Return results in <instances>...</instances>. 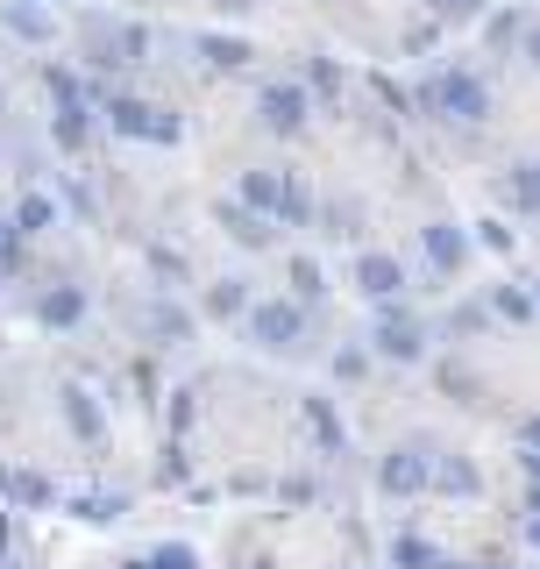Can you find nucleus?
Segmentation results:
<instances>
[{"label": "nucleus", "mask_w": 540, "mask_h": 569, "mask_svg": "<svg viewBox=\"0 0 540 569\" xmlns=\"http://www.w3.org/2000/svg\"><path fill=\"white\" fill-rule=\"evenodd\" d=\"M420 107L441 114V121H456V129H477V121H491V86H483L470 64H434L420 79Z\"/></svg>", "instance_id": "nucleus-1"}, {"label": "nucleus", "mask_w": 540, "mask_h": 569, "mask_svg": "<svg viewBox=\"0 0 540 569\" xmlns=\"http://www.w3.org/2000/svg\"><path fill=\"white\" fill-rule=\"evenodd\" d=\"M236 200H242V207H257L263 221H292V228L306 221V213H313V200L299 192V178H292V171H278V164H257V171H242Z\"/></svg>", "instance_id": "nucleus-2"}, {"label": "nucleus", "mask_w": 540, "mask_h": 569, "mask_svg": "<svg viewBox=\"0 0 540 569\" xmlns=\"http://www.w3.org/2000/svg\"><path fill=\"white\" fill-rule=\"evenodd\" d=\"M107 129H114L121 142H186V121L171 114V107H150V100H136V93H114L107 100Z\"/></svg>", "instance_id": "nucleus-3"}, {"label": "nucleus", "mask_w": 540, "mask_h": 569, "mask_svg": "<svg viewBox=\"0 0 540 569\" xmlns=\"http://www.w3.org/2000/svg\"><path fill=\"white\" fill-rule=\"evenodd\" d=\"M242 328H249L257 349L284 356V349H299V335H306V307H299V299H249Z\"/></svg>", "instance_id": "nucleus-4"}, {"label": "nucleus", "mask_w": 540, "mask_h": 569, "mask_svg": "<svg viewBox=\"0 0 540 569\" xmlns=\"http://www.w3.org/2000/svg\"><path fill=\"white\" fill-rule=\"evenodd\" d=\"M370 342H377V356H391V363H420L427 356V320L391 299V307H377V320H370Z\"/></svg>", "instance_id": "nucleus-5"}, {"label": "nucleus", "mask_w": 540, "mask_h": 569, "mask_svg": "<svg viewBox=\"0 0 540 569\" xmlns=\"http://www.w3.org/2000/svg\"><path fill=\"white\" fill-rule=\"evenodd\" d=\"M257 121L270 136H306V121H313V93H306L299 79H270L257 93Z\"/></svg>", "instance_id": "nucleus-6"}, {"label": "nucleus", "mask_w": 540, "mask_h": 569, "mask_svg": "<svg viewBox=\"0 0 540 569\" xmlns=\"http://www.w3.org/2000/svg\"><path fill=\"white\" fill-rule=\"evenodd\" d=\"M427 477H434V449H420V441H399V449L377 462V491L384 498H420Z\"/></svg>", "instance_id": "nucleus-7"}, {"label": "nucleus", "mask_w": 540, "mask_h": 569, "mask_svg": "<svg viewBox=\"0 0 540 569\" xmlns=\"http://www.w3.org/2000/svg\"><path fill=\"white\" fill-rule=\"evenodd\" d=\"M356 292H363L370 307H391V299L406 292V263L384 257V249H363V257H356Z\"/></svg>", "instance_id": "nucleus-8"}, {"label": "nucleus", "mask_w": 540, "mask_h": 569, "mask_svg": "<svg viewBox=\"0 0 540 569\" xmlns=\"http://www.w3.org/2000/svg\"><path fill=\"white\" fill-rule=\"evenodd\" d=\"M420 249H427V271H434V278H456L462 263H470V236H462L456 221H427Z\"/></svg>", "instance_id": "nucleus-9"}, {"label": "nucleus", "mask_w": 540, "mask_h": 569, "mask_svg": "<svg viewBox=\"0 0 540 569\" xmlns=\"http://www.w3.org/2000/svg\"><path fill=\"white\" fill-rule=\"evenodd\" d=\"M213 221L228 228V242H236V249H270V242H278V228H270L257 207H242V200H221V207H213Z\"/></svg>", "instance_id": "nucleus-10"}, {"label": "nucleus", "mask_w": 540, "mask_h": 569, "mask_svg": "<svg viewBox=\"0 0 540 569\" xmlns=\"http://www.w3.org/2000/svg\"><path fill=\"white\" fill-rule=\"evenodd\" d=\"M36 320H43L50 335L79 328L86 320V284H43V292H36Z\"/></svg>", "instance_id": "nucleus-11"}, {"label": "nucleus", "mask_w": 540, "mask_h": 569, "mask_svg": "<svg viewBox=\"0 0 540 569\" xmlns=\"http://www.w3.org/2000/svg\"><path fill=\"white\" fill-rule=\"evenodd\" d=\"M299 420H306V435L320 441V456H349V427H341L334 399H320V391H313V399L299 406Z\"/></svg>", "instance_id": "nucleus-12"}, {"label": "nucleus", "mask_w": 540, "mask_h": 569, "mask_svg": "<svg viewBox=\"0 0 540 569\" xmlns=\"http://www.w3.org/2000/svg\"><path fill=\"white\" fill-rule=\"evenodd\" d=\"M64 420H71V435H79L86 449H107V413H100V399L86 385H64Z\"/></svg>", "instance_id": "nucleus-13"}, {"label": "nucleus", "mask_w": 540, "mask_h": 569, "mask_svg": "<svg viewBox=\"0 0 540 569\" xmlns=\"http://www.w3.org/2000/svg\"><path fill=\"white\" fill-rule=\"evenodd\" d=\"M0 498H14V506L43 512V506H58V485H50L43 470H14V462H0Z\"/></svg>", "instance_id": "nucleus-14"}, {"label": "nucleus", "mask_w": 540, "mask_h": 569, "mask_svg": "<svg viewBox=\"0 0 540 569\" xmlns=\"http://www.w3.org/2000/svg\"><path fill=\"white\" fill-rule=\"evenodd\" d=\"M427 491H441V498H477L483 477H477L470 456H434V477H427Z\"/></svg>", "instance_id": "nucleus-15"}, {"label": "nucleus", "mask_w": 540, "mask_h": 569, "mask_svg": "<svg viewBox=\"0 0 540 569\" xmlns=\"http://www.w3.org/2000/svg\"><path fill=\"white\" fill-rule=\"evenodd\" d=\"M0 22L22 36V43H50V36H58V14H50L43 0H8V8H0Z\"/></svg>", "instance_id": "nucleus-16"}, {"label": "nucleus", "mask_w": 540, "mask_h": 569, "mask_svg": "<svg viewBox=\"0 0 540 569\" xmlns=\"http://www.w3.org/2000/svg\"><path fill=\"white\" fill-rule=\"evenodd\" d=\"M192 50H200V58H207L213 71H242L249 58H257V43H242V36H221V29H207Z\"/></svg>", "instance_id": "nucleus-17"}, {"label": "nucleus", "mask_w": 540, "mask_h": 569, "mask_svg": "<svg viewBox=\"0 0 540 569\" xmlns=\"http://www.w3.org/2000/svg\"><path fill=\"white\" fill-rule=\"evenodd\" d=\"M86 136H93V100H86V107H58V121H50V142H58L64 157H79Z\"/></svg>", "instance_id": "nucleus-18"}, {"label": "nucleus", "mask_w": 540, "mask_h": 569, "mask_svg": "<svg viewBox=\"0 0 540 569\" xmlns=\"http://www.w3.org/2000/svg\"><path fill=\"white\" fill-rule=\"evenodd\" d=\"M299 86L313 93V107H334L349 79H341V64H334V58H306V64H299Z\"/></svg>", "instance_id": "nucleus-19"}, {"label": "nucleus", "mask_w": 540, "mask_h": 569, "mask_svg": "<svg viewBox=\"0 0 540 569\" xmlns=\"http://www.w3.org/2000/svg\"><path fill=\"white\" fill-rule=\"evenodd\" d=\"M121 512H129L121 491H79V498H71V520H86V527H114Z\"/></svg>", "instance_id": "nucleus-20"}, {"label": "nucleus", "mask_w": 540, "mask_h": 569, "mask_svg": "<svg viewBox=\"0 0 540 569\" xmlns=\"http://www.w3.org/2000/svg\"><path fill=\"white\" fill-rule=\"evenodd\" d=\"M58 221V207H50V192H22L8 213V236H43V228Z\"/></svg>", "instance_id": "nucleus-21"}, {"label": "nucleus", "mask_w": 540, "mask_h": 569, "mask_svg": "<svg viewBox=\"0 0 540 569\" xmlns=\"http://www.w3.org/2000/svg\"><path fill=\"white\" fill-rule=\"evenodd\" d=\"M207 313H213V320H242V313H249V284H242V278H213V284H207Z\"/></svg>", "instance_id": "nucleus-22"}, {"label": "nucleus", "mask_w": 540, "mask_h": 569, "mask_svg": "<svg viewBox=\"0 0 540 569\" xmlns=\"http://www.w3.org/2000/svg\"><path fill=\"white\" fill-rule=\"evenodd\" d=\"M483 307H491L498 320H533V313H540V299L527 292V284H491V299H483Z\"/></svg>", "instance_id": "nucleus-23"}, {"label": "nucleus", "mask_w": 540, "mask_h": 569, "mask_svg": "<svg viewBox=\"0 0 540 569\" xmlns=\"http://www.w3.org/2000/svg\"><path fill=\"white\" fill-rule=\"evenodd\" d=\"M391 562L399 569H441V548L427 541V533H399V541H391Z\"/></svg>", "instance_id": "nucleus-24"}, {"label": "nucleus", "mask_w": 540, "mask_h": 569, "mask_svg": "<svg viewBox=\"0 0 540 569\" xmlns=\"http://www.w3.org/2000/svg\"><path fill=\"white\" fill-rule=\"evenodd\" d=\"M506 200L519 213H540V164H512L506 171Z\"/></svg>", "instance_id": "nucleus-25"}, {"label": "nucleus", "mask_w": 540, "mask_h": 569, "mask_svg": "<svg viewBox=\"0 0 540 569\" xmlns=\"http://www.w3.org/2000/svg\"><path fill=\"white\" fill-rule=\"evenodd\" d=\"M142 328H150V335H157V342H178V335H186V328H192V320H186V313H178V307H171V299H150V313H142Z\"/></svg>", "instance_id": "nucleus-26"}, {"label": "nucleus", "mask_w": 540, "mask_h": 569, "mask_svg": "<svg viewBox=\"0 0 540 569\" xmlns=\"http://www.w3.org/2000/svg\"><path fill=\"white\" fill-rule=\"evenodd\" d=\"M320 292H328V271H320L313 257H292V299L306 307V299H320Z\"/></svg>", "instance_id": "nucleus-27"}, {"label": "nucleus", "mask_w": 540, "mask_h": 569, "mask_svg": "<svg viewBox=\"0 0 540 569\" xmlns=\"http://www.w3.org/2000/svg\"><path fill=\"white\" fill-rule=\"evenodd\" d=\"M142 562H150V569H200V556H192L186 541H164V548H150Z\"/></svg>", "instance_id": "nucleus-28"}, {"label": "nucleus", "mask_w": 540, "mask_h": 569, "mask_svg": "<svg viewBox=\"0 0 540 569\" xmlns=\"http://www.w3.org/2000/svg\"><path fill=\"white\" fill-rule=\"evenodd\" d=\"M483 320H491V307H483V299H462V307L448 313V335H477Z\"/></svg>", "instance_id": "nucleus-29"}, {"label": "nucleus", "mask_w": 540, "mask_h": 569, "mask_svg": "<svg viewBox=\"0 0 540 569\" xmlns=\"http://www.w3.org/2000/svg\"><path fill=\"white\" fill-rule=\"evenodd\" d=\"M519 29H527V14H519V8L491 14V50H512V43H519Z\"/></svg>", "instance_id": "nucleus-30"}, {"label": "nucleus", "mask_w": 540, "mask_h": 569, "mask_svg": "<svg viewBox=\"0 0 540 569\" xmlns=\"http://www.w3.org/2000/svg\"><path fill=\"white\" fill-rule=\"evenodd\" d=\"M477 242H483V249H498V257H512V249H519V236H512L506 221H477Z\"/></svg>", "instance_id": "nucleus-31"}, {"label": "nucleus", "mask_w": 540, "mask_h": 569, "mask_svg": "<svg viewBox=\"0 0 540 569\" xmlns=\"http://www.w3.org/2000/svg\"><path fill=\"white\" fill-rule=\"evenodd\" d=\"M363 370H370V356L356 349V342H349V349H334V378H341V385H356Z\"/></svg>", "instance_id": "nucleus-32"}, {"label": "nucleus", "mask_w": 540, "mask_h": 569, "mask_svg": "<svg viewBox=\"0 0 540 569\" xmlns=\"http://www.w3.org/2000/svg\"><path fill=\"white\" fill-rule=\"evenodd\" d=\"M192 399H200L192 385H178V391H171V435H186V427H192Z\"/></svg>", "instance_id": "nucleus-33"}, {"label": "nucleus", "mask_w": 540, "mask_h": 569, "mask_svg": "<svg viewBox=\"0 0 540 569\" xmlns=\"http://www.w3.org/2000/svg\"><path fill=\"white\" fill-rule=\"evenodd\" d=\"M441 385H448V399H462V406H470V370H462V363H441Z\"/></svg>", "instance_id": "nucleus-34"}, {"label": "nucleus", "mask_w": 540, "mask_h": 569, "mask_svg": "<svg viewBox=\"0 0 540 569\" xmlns=\"http://www.w3.org/2000/svg\"><path fill=\"white\" fill-rule=\"evenodd\" d=\"M150 263H157V271H164L171 284L186 278V257H178V249H164V242H150Z\"/></svg>", "instance_id": "nucleus-35"}, {"label": "nucleus", "mask_w": 540, "mask_h": 569, "mask_svg": "<svg viewBox=\"0 0 540 569\" xmlns=\"http://www.w3.org/2000/svg\"><path fill=\"white\" fill-rule=\"evenodd\" d=\"M519 58H527V64H540V14H527V29H519Z\"/></svg>", "instance_id": "nucleus-36"}, {"label": "nucleus", "mask_w": 540, "mask_h": 569, "mask_svg": "<svg viewBox=\"0 0 540 569\" xmlns=\"http://www.w3.org/2000/svg\"><path fill=\"white\" fill-rule=\"evenodd\" d=\"M434 36H441V22H412V29H406V50H412V58H420V50L434 43Z\"/></svg>", "instance_id": "nucleus-37"}, {"label": "nucleus", "mask_w": 540, "mask_h": 569, "mask_svg": "<svg viewBox=\"0 0 540 569\" xmlns=\"http://www.w3.org/2000/svg\"><path fill=\"white\" fill-rule=\"evenodd\" d=\"M427 8H434L441 22H462V14H477V0H427Z\"/></svg>", "instance_id": "nucleus-38"}, {"label": "nucleus", "mask_w": 540, "mask_h": 569, "mask_svg": "<svg viewBox=\"0 0 540 569\" xmlns=\"http://www.w3.org/2000/svg\"><path fill=\"white\" fill-rule=\"evenodd\" d=\"M527 541L540 548V485H527Z\"/></svg>", "instance_id": "nucleus-39"}, {"label": "nucleus", "mask_w": 540, "mask_h": 569, "mask_svg": "<svg viewBox=\"0 0 540 569\" xmlns=\"http://www.w3.org/2000/svg\"><path fill=\"white\" fill-rule=\"evenodd\" d=\"M519 449H527V456H540V413H527V420H519Z\"/></svg>", "instance_id": "nucleus-40"}, {"label": "nucleus", "mask_w": 540, "mask_h": 569, "mask_svg": "<svg viewBox=\"0 0 540 569\" xmlns=\"http://www.w3.org/2000/svg\"><path fill=\"white\" fill-rule=\"evenodd\" d=\"M8 541H14V520H8V498H0V562H8Z\"/></svg>", "instance_id": "nucleus-41"}, {"label": "nucleus", "mask_w": 540, "mask_h": 569, "mask_svg": "<svg viewBox=\"0 0 540 569\" xmlns=\"http://www.w3.org/2000/svg\"><path fill=\"white\" fill-rule=\"evenodd\" d=\"M519 462H527V485H540V456H519Z\"/></svg>", "instance_id": "nucleus-42"}, {"label": "nucleus", "mask_w": 540, "mask_h": 569, "mask_svg": "<svg viewBox=\"0 0 540 569\" xmlns=\"http://www.w3.org/2000/svg\"><path fill=\"white\" fill-rule=\"evenodd\" d=\"M121 569H150V562H142V556H136V562H121Z\"/></svg>", "instance_id": "nucleus-43"}, {"label": "nucleus", "mask_w": 540, "mask_h": 569, "mask_svg": "<svg viewBox=\"0 0 540 569\" xmlns=\"http://www.w3.org/2000/svg\"><path fill=\"white\" fill-rule=\"evenodd\" d=\"M0 236H8V207H0Z\"/></svg>", "instance_id": "nucleus-44"}, {"label": "nucleus", "mask_w": 540, "mask_h": 569, "mask_svg": "<svg viewBox=\"0 0 540 569\" xmlns=\"http://www.w3.org/2000/svg\"><path fill=\"white\" fill-rule=\"evenodd\" d=\"M221 8H249V0H221Z\"/></svg>", "instance_id": "nucleus-45"}, {"label": "nucleus", "mask_w": 540, "mask_h": 569, "mask_svg": "<svg viewBox=\"0 0 540 569\" xmlns=\"http://www.w3.org/2000/svg\"><path fill=\"white\" fill-rule=\"evenodd\" d=\"M441 569H470V562H441Z\"/></svg>", "instance_id": "nucleus-46"}, {"label": "nucleus", "mask_w": 540, "mask_h": 569, "mask_svg": "<svg viewBox=\"0 0 540 569\" xmlns=\"http://www.w3.org/2000/svg\"><path fill=\"white\" fill-rule=\"evenodd\" d=\"M533 299H540V284H533Z\"/></svg>", "instance_id": "nucleus-47"}, {"label": "nucleus", "mask_w": 540, "mask_h": 569, "mask_svg": "<svg viewBox=\"0 0 540 569\" xmlns=\"http://www.w3.org/2000/svg\"><path fill=\"white\" fill-rule=\"evenodd\" d=\"M491 569H506V562H491Z\"/></svg>", "instance_id": "nucleus-48"}, {"label": "nucleus", "mask_w": 540, "mask_h": 569, "mask_svg": "<svg viewBox=\"0 0 540 569\" xmlns=\"http://www.w3.org/2000/svg\"><path fill=\"white\" fill-rule=\"evenodd\" d=\"M43 8H50V0H43Z\"/></svg>", "instance_id": "nucleus-49"}]
</instances>
